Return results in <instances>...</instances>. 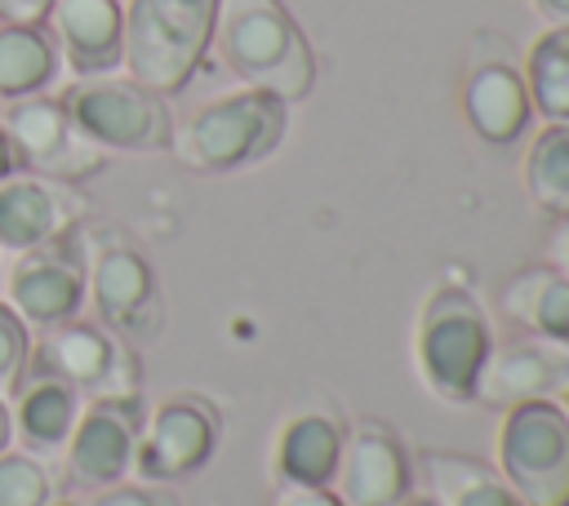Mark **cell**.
<instances>
[{"label": "cell", "instance_id": "1", "mask_svg": "<svg viewBox=\"0 0 569 506\" xmlns=\"http://www.w3.org/2000/svg\"><path fill=\"white\" fill-rule=\"evenodd\" d=\"M209 49L244 89L280 102H298L316 84V53L284 0H218Z\"/></svg>", "mask_w": 569, "mask_h": 506}, {"label": "cell", "instance_id": "2", "mask_svg": "<svg viewBox=\"0 0 569 506\" xmlns=\"http://www.w3.org/2000/svg\"><path fill=\"white\" fill-rule=\"evenodd\" d=\"M289 133V102L262 89H236L204 107H196L182 124H173L169 151L178 164L196 173H231L267 160Z\"/></svg>", "mask_w": 569, "mask_h": 506}, {"label": "cell", "instance_id": "3", "mask_svg": "<svg viewBox=\"0 0 569 506\" xmlns=\"http://www.w3.org/2000/svg\"><path fill=\"white\" fill-rule=\"evenodd\" d=\"M218 0H129L120 67L151 93H178L200 71L213 40Z\"/></svg>", "mask_w": 569, "mask_h": 506}, {"label": "cell", "instance_id": "4", "mask_svg": "<svg viewBox=\"0 0 569 506\" xmlns=\"http://www.w3.org/2000/svg\"><path fill=\"white\" fill-rule=\"evenodd\" d=\"M489 351H493L489 320L467 289L440 284L422 297L413 324V364L436 399L476 404V377Z\"/></svg>", "mask_w": 569, "mask_h": 506}, {"label": "cell", "instance_id": "5", "mask_svg": "<svg viewBox=\"0 0 569 506\" xmlns=\"http://www.w3.org/2000/svg\"><path fill=\"white\" fill-rule=\"evenodd\" d=\"M84 297L93 302V320L129 346L156 342L164 328L160 280L147 253L120 231H93L84 240Z\"/></svg>", "mask_w": 569, "mask_h": 506}, {"label": "cell", "instance_id": "6", "mask_svg": "<svg viewBox=\"0 0 569 506\" xmlns=\"http://www.w3.org/2000/svg\"><path fill=\"white\" fill-rule=\"evenodd\" d=\"M493 448L520 506H569V417L556 399L502 408Z\"/></svg>", "mask_w": 569, "mask_h": 506}, {"label": "cell", "instance_id": "7", "mask_svg": "<svg viewBox=\"0 0 569 506\" xmlns=\"http://www.w3.org/2000/svg\"><path fill=\"white\" fill-rule=\"evenodd\" d=\"M58 98L71 124L102 151H164L173 138V115L164 98L129 75H84Z\"/></svg>", "mask_w": 569, "mask_h": 506}, {"label": "cell", "instance_id": "8", "mask_svg": "<svg viewBox=\"0 0 569 506\" xmlns=\"http://www.w3.org/2000/svg\"><path fill=\"white\" fill-rule=\"evenodd\" d=\"M218 435H222V413L213 408V399H204L196 391L164 395L142 417L138 448H133V470L147 484L187 479V475L204 470V462L218 448Z\"/></svg>", "mask_w": 569, "mask_h": 506}, {"label": "cell", "instance_id": "9", "mask_svg": "<svg viewBox=\"0 0 569 506\" xmlns=\"http://www.w3.org/2000/svg\"><path fill=\"white\" fill-rule=\"evenodd\" d=\"M31 364L62 377L71 391H80V399H102V395H133L138 391V360L133 346L120 342L111 328H102L98 320H67L58 328H49L36 346H31Z\"/></svg>", "mask_w": 569, "mask_h": 506}, {"label": "cell", "instance_id": "10", "mask_svg": "<svg viewBox=\"0 0 569 506\" xmlns=\"http://www.w3.org/2000/svg\"><path fill=\"white\" fill-rule=\"evenodd\" d=\"M142 399L133 395H102L89 399L62 444V470L71 488L98 493L120 484L133 470V448H138V431H142Z\"/></svg>", "mask_w": 569, "mask_h": 506}, {"label": "cell", "instance_id": "11", "mask_svg": "<svg viewBox=\"0 0 569 506\" xmlns=\"http://www.w3.org/2000/svg\"><path fill=\"white\" fill-rule=\"evenodd\" d=\"M13 138V151H18V164L40 173V178H53V182H84L93 178L102 164H107V151L93 146L67 115L62 98L53 93H31V98H18L4 107V120H0Z\"/></svg>", "mask_w": 569, "mask_h": 506}, {"label": "cell", "instance_id": "12", "mask_svg": "<svg viewBox=\"0 0 569 506\" xmlns=\"http://www.w3.org/2000/svg\"><path fill=\"white\" fill-rule=\"evenodd\" d=\"M4 302L27 320V328H40V333L76 320L84 311V240H80V226L40 244V249L18 253L13 271H9V297Z\"/></svg>", "mask_w": 569, "mask_h": 506}, {"label": "cell", "instance_id": "13", "mask_svg": "<svg viewBox=\"0 0 569 506\" xmlns=\"http://www.w3.org/2000/svg\"><path fill=\"white\" fill-rule=\"evenodd\" d=\"M329 488L347 506H400L413 488L409 448L387 422L360 417L342 431V457Z\"/></svg>", "mask_w": 569, "mask_h": 506}, {"label": "cell", "instance_id": "14", "mask_svg": "<svg viewBox=\"0 0 569 506\" xmlns=\"http://www.w3.org/2000/svg\"><path fill=\"white\" fill-rule=\"evenodd\" d=\"M84 200L71 191V182H53L40 173H9L0 182V253H27L40 249L67 231L80 226Z\"/></svg>", "mask_w": 569, "mask_h": 506}, {"label": "cell", "instance_id": "15", "mask_svg": "<svg viewBox=\"0 0 569 506\" xmlns=\"http://www.w3.org/2000/svg\"><path fill=\"white\" fill-rule=\"evenodd\" d=\"M569 386V351L542 337H520L489 351L476 377V404L516 408L529 399H556Z\"/></svg>", "mask_w": 569, "mask_h": 506}, {"label": "cell", "instance_id": "16", "mask_svg": "<svg viewBox=\"0 0 569 506\" xmlns=\"http://www.w3.org/2000/svg\"><path fill=\"white\" fill-rule=\"evenodd\" d=\"M62 62L84 75H111L120 67L124 4L120 0H53L44 18Z\"/></svg>", "mask_w": 569, "mask_h": 506}, {"label": "cell", "instance_id": "17", "mask_svg": "<svg viewBox=\"0 0 569 506\" xmlns=\"http://www.w3.org/2000/svg\"><path fill=\"white\" fill-rule=\"evenodd\" d=\"M342 417L333 408H298L280 422L271 444V470L280 484L320 488L333 484L338 457H342Z\"/></svg>", "mask_w": 569, "mask_h": 506}, {"label": "cell", "instance_id": "18", "mask_svg": "<svg viewBox=\"0 0 569 506\" xmlns=\"http://www.w3.org/2000/svg\"><path fill=\"white\" fill-rule=\"evenodd\" d=\"M462 115L476 129V138L493 146H511L529 129V115H533L525 75L502 58L476 62L462 80Z\"/></svg>", "mask_w": 569, "mask_h": 506}, {"label": "cell", "instance_id": "19", "mask_svg": "<svg viewBox=\"0 0 569 506\" xmlns=\"http://www.w3.org/2000/svg\"><path fill=\"white\" fill-rule=\"evenodd\" d=\"M9 413H13V435L22 439V448L31 453H62L76 417H80V391H71L62 377L27 364L18 391L9 395Z\"/></svg>", "mask_w": 569, "mask_h": 506}, {"label": "cell", "instance_id": "20", "mask_svg": "<svg viewBox=\"0 0 569 506\" xmlns=\"http://www.w3.org/2000/svg\"><path fill=\"white\" fill-rule=\"evenodd\" d=\"M498 306L529 337H542L569 351V275H560L551 262L520 266L516 275H507Z\"/></svg>", "mask_w": 569, "mask_h": 506}, {"label": "cell", "instance_id": "21", "mask_svg": "<svg viewBox=\"0 0 569 506\" xmlns=\"http://www.w3.org/2000/svg\"><path fill=\"white\" fill-rule=\"evenodd\" d=\"M62 53L44 22H0V98L18 102L58 80Z\"/></svg>", "mask_w": 569, "mask_h": 506}, {"label": "cell", "instance_id": "22", "mask_svg": "<svg viewBox=\"0 0 569 506\" xmlns=\"http://www.w3.org/2000/svg\"><path fill=\"white\" fill-rule=\"evenodd\" d=\"M422 470L431 479V502L436 506H520V497L507 488V479L498 475V466L462 457V453H445V448H427L422 453Z\"/></svg>", "mask_w": 569, "mask_h": 506}, {"label": "cell", "instance_id": "23", "mask_svg": "<svg viewBox=\"0 0 569 506\" xmlns=\"http://www.w3.org/2000/svg\"><path fill=\"white\" fill-rule=\"evenodd\" d=\"M520 178H525L529 200L542 213L569 217V124L547 120L533 133V142L525 151V164H520Z\"/></svg>", "mask_w": 569, "mask_h": 506}, {"label": "cell", "instance_id": "24", "mask_svg": "<svg viewBox=\"0 0 569 506\" xmlns=\"http://www.w3.org/2000/svg\"><path fill=\"white\" fill-rule=\"evenodd\" d=\"M525 89L529 107L542 120L569 124V27H547L525 53Z\"/></svg>", "mask_w": 569, "mask_h": 506}, {"label": "cell", "instance_id": "25", "mask_svg": "<svg viewBox=\"0 0 569 506\" xmlns=\"http://www.w3.org/2000/svg\"><path fill=\"white\" fill-rule=\"evenodd\" d=\"M53 488V470L40 453L13 444L0 453V506H49Z\"/></svg>", "mask_w": 569, "mask_h": 506}, {"label": "cell", "instance_id": "26", "mask_svg": "<svg viewBox=\"0 0 569 506\" xmlns=\"http://www.w3.org/2000/svg\"><path fill=\"white\" fill-rule=\"evenodd\" d=\"M31 328H27V320L0 297V399H9L13 391H18V382H22V373H27V364H31Z\"/></svg>", "mask_w": 569, "mask_h": 506}, {"label": "cell", "instance_id": "27", "mask_svg": "<svg viewBox=\"0 0 569 506\" xmlns=\"http://www.w3.org/2000/svg\"><path fill=\"white\" fill-rule=\"evenodd\" d=\"M76 506H182L178 502V493L169 488V484H111V488H98V493H89L84 502H76Z\"/></svg>", "mask_w": 569, "mask_h": 506}, {"label": "cell", "instance_id": "28", "mask_svg": "<svg viewBox=\"0 0 569 506\" xmlns=\"http://www.w3.org/2000/svg\"><path fill=\"white\" fill-rule=\"evenodd\" d=\"M276 506H347L329 484H320V488H298V484H280V493H276Z\"/></svg>", "mask_w": 569, "mask_h": 506}, {"label": "cell", "instance_id": "29", "mask_svg": "<svg viewBox=\"0 0 569 506\" xmlns=\"http://www.w3.org/2000/svg\"><path fill=\"white\" fill-rule=\"evenodd\" d=\"M53 0H0V22H44Z\"/></svg>", "mask_w": 569, "mask_h": 506}, {"label": "cell", "instance_id": "30", "mask_svg": "<svg viewBox=\"0 0 569 506\" xmlns=\"http://www.w3.org/2000/svg\"><path fill=\"white\" fill-rule=\"evenodd\" d=\"M547 257L560 275H569V217H560V226L551 231V244H547Z\"/></svg>", "mask_w": 569, "mask_h": 506}, {"label": "cell", "instance_id": "31", "mask_svg": "<svg viewBox=\"0 0 569 506\" xmlns=\"http://www.w3.org/2000/svg\"><path fill=\"white\" fill-rule=\"evenodd\" d=\"M538 9V18H547L551 27H569V0H529Z\"/></svg>", "mask_w": 569, "mask_h": 506}, {"label": "cell", "instance_id": "32", "mask_svg": "<svg viewBox=\"0 0 569 506\" xmlns=\"http://www.w3.org/2000/svg\"><path fill=\"white\" fill-rule=\"evenodd\" d=\"M22 164H18V151H13V138H9V129L0 124V182L9 178V173H18Z\"/></svg>", "mask_w": 569, "mask_h": 506}, {"label": "cell", "instance_id": "33", "mask_svg": "<svg viewBox=\"0 0 569 506\" xmlns=\"http://www.w3.org/2000/svg\"><path fill=\"white\" fill-rule=\"evenodd\" d=\"M13 444V413H9V399H0V453Z\"/></svg>", "mask_w": 569, "mask_h": 506}, {"label": "cell", "instance_id": "34", "mask_svg": "<svg viewBox=\"0 0 569 506\" xmlns=\"http://www.w3.org/2000/svg\"><path fill=\"white\" fill-rule=\"evenodd\" d=\"M400 506H436V502H431V497H427V493H418V497H413V493H409V497H405V502H400Z\"/></svg>", "mask_w": 569, "mask_h": 506}, {"label": "cell", "instance_id": "35", "mask_svg": "<svg viewBox=\"0 0 569 506\" xmlns=\"http://www.w3.org/2000/svg\"><path fill=\"white\" fill-rule=\"evenodd\" d=\"M556 404H560V413H565V417H569V386H565V391H560V395H556Z\"/></svg>", "mask_w": 569, "mask_h": 506}, {"label": "cell", "instance_id": "36", "mask_svg": "<svg viewBox=\"0 0 569 506\" xmlns=\"http://www.w3.org/2000/svg\"><path fill=\"white\" fill-rule=\"evenodd\" d=\"M49 506H76V502H49Z\"/></svg>", "mask_w": 569, "mask_h": 506}]
</instances>
